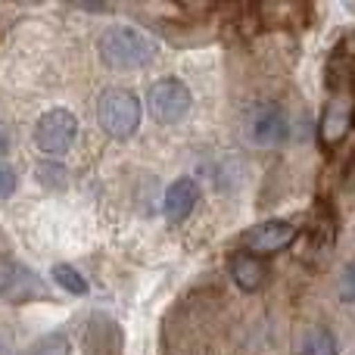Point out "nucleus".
<instances>
[{"instance_id":"13","label":"nucleus","mask_w":355,"mask_h":355,"mask_svg":"<svg viewBox=\"0 0 355 355\" xmlns=\"http://www.w3.org/2000/svg\"><path fill=\"white\" fill-rule=\"evenodd\" d=\"M37 181L47 184V187H66V168L56 166V162H44V166H37Z\"/></svg>"},{"instance_id":"2","label":"nucleus","mask_w":355,"mask_h":355,"mask_svg":"<svg viewBox=\"0 0 355 355\" xmlns=\"http://www.w3.org/2000/svg\"><path fill=\"white\" fill-rule=\"evenodd\" d=\"M290 135H293V122L275 100H252L243 110V137L256 150H281Z\"/></svg>"},{"instance_id":"7","label":"nucleus","mask_w":355,"mask_h":355,"mask_svg":"<svg viewBox=\"0 0 355 355\" xmlns=\"http://www.w3.org/2000/svg\"><path fill=\"white\" fill-rule=\"evenodd\" d=\"M355 125V97L349 91H337L331 94V100L324 103L318 119V141L324 150H334L349 137Z\"/></svg>"},{"instance_id":"12","label":"nucleus","mask_w":355,"mask_h":355,"mask_svg":"<svg viewBox=\"0 0 355 355\" xmlns=\"http://www.w3.org/2000/svg\"><path fill=\"white\" fill-rule=\"evenodd\" d=\"M337 296L346 306H355V262H346L337 277Z\"/></svg>"},{"instance_id":"10","label":"nucleus","mask_w":355,"mask_h":355,"mask_svg":"<svg viewBox=\"0 0 355 355\" xmlns=\"http://www.w3.org/2000/svg\"><path fill=\"white\" fill-rule=\"evenodd\" d=\"M300 355H340V343L331 327L315 324L312 331H306V337L300 340Z\"/></svg>"},{"instance_id":"1","label":"nucleus","mask_w":355,"mask_h":355,"mask_svg":"<svg viewBox=\"0 0 355 355\" xmlns=\"http://www.w3.org/2000/svg\"><path fill=\"white\" fill-rule=\"evenodd\" d=\"M156 53H159V44L147 31L131 28V25H116L100 37V60L110 69H144L156 60Z\"/></svg>"},{"instance_id":"3","label":"nucleus","mask_w":355,"mask_h":355,"mask_svg":"<svg viewBox=\"0 0 355 355\" xmlns=\"http://www.w3.org/2000/svg\"><path fill=\"white\" fill-rule=\"evenodd\" d=\"M97 122L110 137L125 141L141 128V100L125 87H110L97 100Z\"/></svg>"},{"instance_id":"9","label":"nucleus","mask_w":355,"mask_h":355,"mask_svg":"<svg viewBox=\"0 0 355 355\" xmlns=\"http://www.w3.org/2000/svg\"><path fill=\"white\" fill-rule=\"evenodd\" d=\"M231 277L243 293H256V290H262L265 277H268V268H265L262 259L250 256V252H237V256L231 259Z\"/></svg>"},{"instance_id":"16","label":"nucleus","mask_w":355,"mask_h":355,"mask_svg":"<svg viewBox=\"0 0 355 355\" xmlns=\"http://www.w3.org/2000/svg\"><path fill=\"white\" fill-rule=\"evenodd\" d=\"M3 150H6V141H3V137H0V153H3Z\"/></svg>"},{"instance_id":"6","label":"nucleus","mask_w":355,"mask_h":355,"mask_svg":"<svg viewBox=\"0 0 355 355\" xmlns=\"http://www.w3.org/2000/svg\"><path fill=\"white\" fill-rule=\"evenodd\" d=\"M75 137H78V119L62 106L47 110L35 125V144L47 156H62L66 150H72Z\"/></svg>"},{"instance_id":"15","label":"nucleus","mask_w":355,"mask_h":355,"mask_svg":"<svg viewBox=\"0 0 355 355\" xmlns=\"http://www.w3.org/2000/svg\"><path fill=\"white\" fill-rule=\"evenodd\" d=\"M16 190V168L0 162V202L10 200V193Z\"/></svg>"},{"instance_id":"4","label":"nucleus","mask_w":355,"mask_h":355,"mask_svg":"<svg viewBox=\"0 0 355 355\" xmlns=\"http://www.w3.org/2000/svg\"><path fill=\"white\" fill-rule=\"evenodd\" d=\"M302 234V225L293 218H271V221H262V225H252L250 231L240 237L243 243V252L256 259H265V256H277L284 252L287 246H293Z\"/></svg>"},{"instance_id":"5","label":"nucleus","mask_w":355,"mask_h":355,"mask_svg":"<svg viewBox=\"0 0 355 355\" xmlns=\"http://www.w3.org/2000/svg\"><path fill=\"white\" fill-rule=\"evenodd\" d=\"M190 103H193L190 87L184 85L181 78H159V81H153L150 91H147L150 116H153L156 122H162V125L181 122V119L190 112Z\"/></svg>"},{"instance_id":"14","label":"nucleus","mask_w":355,"mask_h":355,"mask_svg":"<svg viewBox=\"0 0 355 355\" xmlns=\"http://www.w3.org/2000/svg\"><path fill=\"white\" fill-rule=\"evenodd\" d=\"M37 355H69V340L62 334H50L47 340H41Z\"/></svg>"},{"instance_id":"11","label":"nucleus","mask_w":355,"mask_h":355,"mask_svg":"<svg viewBox=\"0 0 355 355\" xmlns=\"http://www.w3.org/2000/svg\"><path fill=\"white\" fill-rule=\"evenodd\" d=\"M53 281L60 284L66 293H75V296H85L87 293V281H85V275H78V271L72 268V265H53Z\"/></svg>"},{"instance_id":"8","label":"nucleus","mask_w":355,"mask_h":355,"mask_svg":"<svg viewBox=\"0 0 355 355\" xmlns=\"http://www.w3.org/2000/svg\"><path fill=\"white\" fill-rule=\"evenodd\" d=\"M196 200H200V187H196L193 178H178L168 184L166 200H162V212H166L168 225H181L196 209Z\"/></svg>"}]
</instances>
